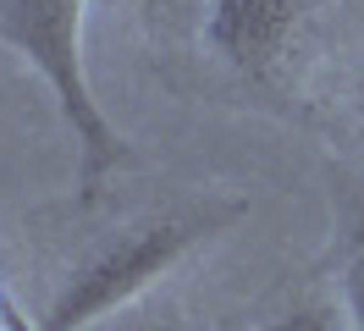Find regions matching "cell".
I'll return each instance as SVG.
<instances>
[{
    "mask_svg": "<svg viewBox=\"0 0 364 331\" xmlns=\"http://www.w3.org/2000/svg\"><path fill=\"white\" fill-rule=\"evenodd\" d=\"M243 216H249L243 199L210 194V199H182L171 210H155V216L122 226L116 238L94 243L89 254L67 270V282L55 287V298H50L39 326L45 331H89V326H100V320L122 315V309L138 304L166 270H177L193 248H205V243H215L221 232H232Z\"/></svg>",
    "mask_w": 364,
    "mask_h": 331,
    "instance_id": "obj_1",
    "label": "cell"
},
{
    "mask_svg": "<svg viewBox=\"0 0 364 331\" xmlns=\"http://www.w3.org/2000/svg\"><path fill=\"white\" fill-rule=\"evenodd\" d=\"M83 17H89V0H0V44L50 83L61 122L77 144V204L89 210L100 204L105 182L122 166H133V144L94 100L89 66H83Z\"/></svg>",
    "mask_w": 364,
    "mask_h": 331,
    "instance_id": "obj_2",
    "label": "cell"
},
{
    "mask_svg": "<svg viewBox=\"0 0 364 331\" xmlns=\"http://www.w3.org/2000/svg\"><path fill=\"white\" fill-rule=\"evenodd\" d=\"M210 56L254 83H271L298 56L304 39V0H205Z\"/></svg>",
    "mask_w": 364,
    "mask_h": 331,
    "instance_id": "obj_3",
    "label": "cell"
},
{
    "mask_svg": "<svg viewBox=\"0 0 364 331\" xmlns=\"http://www.w3.org/2000/svg\"><path fill=\"white\" fill-rule=\"evenodd\" d=\"M337 304L348 331H364V204L348 210V238H342V265H337Z\"/></svg>",
    "mask_w": 364,
    "mask_h": 331,
    "instance_id": "obj_4",
    "label": "cell"
},
{
    "mask_svg": "<svg viewBox=\"0 0 364 331\" xmlns=\"http://www.w3.org/2000/svg\"><path fill=\"white\" fill-rule=\"evenodd\" d=\"M254 331H348L337 298H293V304L271 309Z\"/></svg>",
    "mask_w": 364,
    "mask_h": 331,
    "instance_id": "obj_5",
    "label": "cell"
},
{
    "mask_svg": "<svg viewBox=\"0 0 364 331\" xmlns=\"http://www.w3.org/2000/svg\"><path fill=\"white\" fill-rule=\"evenodd\" d=\"M0 331H45V326H39V320H28L17 298H6V309H0Z\"/></svg>",
    "mask_w": 364,
    "mask_h": 331,
    "instance_id": "obj_6",
    "label": "cell"
},
{
    "mask_svg": "<svg viewBox=\"0 0 364 331\" xmlns=\"http://www.w3.org/2000/svg\"><path fill=\"white\" fill-rule=\"evenodd\" d=\"M144 331H177V320H149Z\"/></svg>",
    "mask_w": 364,
    "mask_h": 331,
    "instance_id": "obj_7",
    "label": "cell"
},
{
    "mask_svg": "<svg viewBox=\"0 0 364 331\" xmlns=\"http://www.w3.org/2000/svg\"><path fill=\"white\" fill-rule=\"evenodd\" d=\"M353 138H359V154H364V116H359V132H353Z\"/></svg>",
    "mask_w": 364,
    "mask_h": 331,
    "instance_id": "obj_8",
    "label": "cell"
}]
</instances>
